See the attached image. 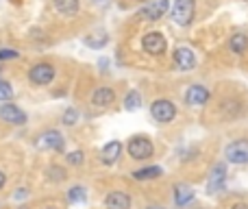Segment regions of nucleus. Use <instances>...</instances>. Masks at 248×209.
Segmentation results:
<instances>
[{"label":"nucleus","mask_w":248,"mask_h":209,"mask_svg":"<svg viewBox=\"0 0 248 209\" xmlns=\"http://www.w3.org/2000/svg\"><path fill=\"white\" fill-rule=\"evenodd\" d=\"M224 155H227V159L231 163H240V166L248 163V140L231 142L227 146V150H224Z\"/></svg>","instance_id":"obj_6"},{"label":"nucleus","mask_w":248,"mask_h":209,"mask_svg":"<svg viewBox=\"0 0 248 209\" xmlns=\"http://www.w3.org/2000/svg\"><path fill=\"white\" fill-rule=\"evenodd\" d=\"M229 46H231V50L233 52H246V48H248V37L244 33H235L231 37V42H229Z\"/></svg>","instance_id":"obj_19"},{"label":"nucleus","mask_w":248,"mask_h":209,"mask_svg":"<svg viewBox=\"0 0 248 209\" xmlns=\"http://www.w3.org/2000/svg\"><path fill=\"white\" fill-rule=\"evenodd\" d=\"M150 113H153V118L157 120V122H161V124H168V122H172L174 120V115H176V107L170 103V100H155L153 105H150Z\"/></svg>","instance_id":"obj_4"},{"label":"nucleus","mask_w":248,"mask_h":209,"mask_svg":"<svg viewBox=\"0 0 248 209\" xmlns=\"http://www.w3.org/2000/svg\"><path fill=\"white\" fill-rule=\"evenodd\" d=\"M116 100V92L111 87H98V90L92 94V103L96 107H109Z\"/></svg>","instance_id":"obj_15"},{"label":"nucleus","mask_w":248,"mask_h":209,"mask_svg":"<svg viewBox=\"0 0 248 209\" xmlns=\"http://www.w3.org/2000/svg\"><path fill=\"white\" fill-rule=\"evenodd\" d=\"M52 79H55V68L50 64H46V61H39V64H35L29 70V81L33 85H39V87L50 85Z\"/></svg>","instance_id":"obj_1"},{"label":"nucleus","mask_w":248,"mask_h":209,"mask_svg":"<svg viewBox=\"0 0 248 209\" xmlns=\"http://www.w3.org/2000/svg\"><path fill=\"white\" fill-rule=\"evenodd\" d=\"M37 148L39 150H57V153H61V150L65 148L63 135H61L59 131L42 133V135H39V140H37Z\"/></svg>","instance_id":"obj_7"},{"label":"nucleus","mask_w":248,"mask_h":209,"mask_svg":"<svg viewBox=\"0 0 248 209\" xmlns=\"http://www.w3.org/2000/svg\"><path fill=\"white\" fill-rule=\"evenodd\" d=\"M4 183H7V175H4V172L0 170V190L4 188Z\"/></svg>","instance_id":"obj_29"},{"label":"nucleus","mask_w":248,"mask_h":209,"mask_svg":"<svg viewBox=\"0 0 248 209\" xmlns=\"http://www.w3.org/2000/svg\"><path fill=\"white\" fill-rule=\"evenodd\" d=\"M107 209H128L131 207V196L126 192H109L105 198Z\"/></svg>","instance_id":"obj_13"},{"label":"nucleus","mask_w":248,"mask_h":209,"mask_svg":"<svg viewBox=\"0 0 248 209\" xmlns=\"http://www.w3.org/2000/svg\"><path fill=\"white\" fill-rule=\"evenodd\" d=\"M194 11H196V0H176L172 7V17L179 26H187L194 20Z\"/></svg>","instance_id":"obj_2"},{"label":"nucleus","mask_w":248,"mask_h":209,"mask_svg":"<svg viewBox=\"0 0 248 209\" xmlns=\"http://www.w3.org/2000/svg\"><path fill=\"white\" fill-rule=\"evenodd\" d=\"M20 52L13 50V48H0V61H9V59H17Z\"/></svg>","instance_id":"obj_26"},{"label":"nucleus","mask_w":248,"mask_h":209,"mask_svg":"<svg viewBox=\"0 0 248 209\" xmlns=\"http://www.w3.org/2000/svg\"><path fill=\"white\" fill-rule=\"evenodd\" d=\"M128 155H131L133 159H148L150 155H153V142L148 140V137L144 135H135L128 140Z\"/></svg>","instance_id":"obj_3"},{"label":"nucleus","mask_w":248,"mask_h":209,"mask_svg":"<svg viewBox=\"0 0 248 209\" xmlns=\"http://www.w3.org/2000/svg\"><path fill=\"white\" fill-rule=\"evenodd\" d=\"M168 9H170V0H155V2L146 4V7L141 9V11L137 13V16H140L141 20L157 22V20H161V17L166 16Z\"/></svg>","instance_id":"obj_5"},{"label":"nucleus","mask_w":248,"mask_h":209,"mask_svg":"<svg viewBox=\"0 0 248 209\" xmlns=\"http://www.w3.org/2000/svg\"><path fill=\"white\" fill-rule=\"evenodd\" d=\"M52 4L61 16H74L78 11V0H52Z\"/></svg>","instance_id":"obj_17"},{"label":"nucleus","mask_w":248,"mask_h":209,"mask_svg":"<svg viewBox=\"0 0 248 209\" xmlns=\"http://www.w3.org/2000/svg\"><path fill=\"white\" fill-rule=\"evenodd\" d=\"M194 201V190L185 183H176L174 185V203L179 207H185L187 203Z\"/></svg>","instance_id":"obj_16"},{"label":"nucleus","mask_w":248,"mask_h":209,"mask_svg":"<svg viewBox=\"0 0 248 209\" xmlns=\"http://www.w3.org/2000/svg\"><path fill=\"white\" fill-rule=\"evenodd\" d=\"M163 175V170L159 166H150V168H141V170L133 172V179L135 181H146V179H159Z\"/></svg>","instance_id":"obj_18"},{"label":"nucleus","mask_w":248,"mask_h":209,"mask_svg":"<svg viewBox=\"0 0 248 209\" xmlns=\"http://www.w3.org/2000/svg\"><path fill=\"white\" fill-rule=\"evenodd\" d=\"M0 120H4L9 124H16V127H22V124H26V113L9 100V103L0 105Z\"/></svg>","instance_id":"obj_8"},{"label":"nucleus","mask_w":248,"mask_h":209,"mask_svg":"<svg viewBox=\"0 0 248 209\" xmlns=\"http://www.w3.org/2000/svg\"><path fill=\"white\" fill-rule=\"evenodd\" d=\"M48 179L50 181H63L65 179V170L59 166H50L48 168Z\"/></svg>","instance_id":"obj_25"},{"label":"nucleus","mask_w":248,"mask_h":209,"mask_svg":"<svg viewBox=\"0 0 248 209\" xmlns=\"http://www.w3.org/2000/svg\"><path fill=\"white\" fill-rule=\"evenodd\" d=\"M231 209H248V203H235Z\"/></svg>","instance_id":"obj_30"},{"label":"nucleus","mask_w":248,"mask_h":209,"mask_svg":"<svg viewBox=\"0 0 248 209\" xmlns=\"http://www.w3.org/2000/svg\"><path fill=\"white\" fill-rule=\"evenodd\" d=\"M61 122H63L65 127H74V124L78 122V111L74 109V107L65 109V113H63V118H61Z\"/></svg>","instance_id":"obj_24"},{"label":"nucleus","mask_w":248,"mask_h":209,"mask_svg":"<svg viewBox=\"0 0 248 209\" xmlns=\"http://www.w3.org/2000/svg\"><path fill=\"white\" fill-rule=\"evenodd\" d=\"M68 163H72V166H81V163H83V153H81V150L70 153L68 155Z\"/></svg>","instance_id":"obj_27"},{"label":"nucleus","mask_w":248,"mask_h":209,"mask_svg":"<svg viewBox=\"0 0 248 209\" xmlns=\"http://www.w3.org/2000/svg\"><path fill=\"white\" fill-rule=\"evenodd\" d=\"M209 100V90L205 85H192L185 94V103L189 107H201Z\"/></svg>","instance_id":"obj_12"},{"label":"nucleus","mask_w":248,"mask_h":209,"mask_svg":"<svg viewBox=\"0 0 248 209\" xmlns=\"http://www.w3.org/2000/svg\"><path fill=\"white\" fill-rule=\"evenodd\" d=\"M141 46H144V50L148 52V55L159 57L166 52L168 42L161 33H148V35H144V39H141Z\"/></svg>","instance_id":"obj_9"},{"label":"nucleus","mask_w":248,"mask_h":209,"mask_svg":"<svg viewBox=\"0 0 248 209\" xmlns=\"http://www.w3.org/2000/svg\"><path fill=\"white\" fill-rule=\"evenodd\" d=\"M224 179H227V166H224V163L214 166V170H211V175H209V181H207V192L209 194L220 192V190L224 188Z\"/></svg>","instance_id":"obj_11"},{"label":"nucleus","mask_w":248,"mask_h":209,"mask_svg":"<svg viewBox=\"0 0 248 209\" xmlns=\"http://www.w3.org/2000/svg\"><path fill=\"white\" fill-rule=\"evenodd\" d=\"M120 153H122V144H120V142H109V144H105L103 153H100V161H103L105 166H111V163L118 161Z\"/></svg>","instance_id":"obj_14"},{"label":"nucleus","mask_w":248,"mask_h":209,"mask_svg":"<svg viewBox=\"0 0 248 209\" xmlns=\"http://www.w3.org/2000/svg\"><path fill=\"white\" fill-rule=\"evenodd\" d=\"M13 98V87L9 81H4L2 77H0V103H9V100Z\"/></svg>","instance_id":"obj_22"},{"label":"nucleus","mask_w":248,"mask_h":209,"mask_svg":"<svg viewBox=\"0 0 248 209\" xmlns=\"http://www.w3.org/2000/svg\"><path fill=\"white\" fill-rule=\"evenodd\" d=\"M124 107H126L128 111H137L141 107V96H140V92H128L126 94V98H124Z\"/></svg>","instance_id":"obj_20"},{"label":"nucleus","mask_w":248,"mask_h":209,"mask_svg":"<svg viewBox=\"0 0 248 209\" xmlns=\"http://www.w3.org/2000/svg\"><path fill=\"white\" fill-rule=\"evenodd\" d=\"M107 42H109V37H107V33H98L94 37V35H90V37H85V44L90 48H103V46H107Z\"/></svg>","instance_id":"obj_21"},{"label":"nucleus","mask_w":248,"mask_h":209,"mask_svg":"<svg viewBox=\"0 0 248 209\" xmlns=\"http://www.w3.org/2000/svg\"><path fill=\"white\" fill-rule=\"evenodd\" d=\"M148 209H161V207H148Z\"/></svg>","instance_id":"obj_31"},{"label":"nucleus","mask_w":248,"mask_h":209,"mask_svg":"<svg viewBox=\"0 0 248 209\" xmlns=\"http://www.w3.org/2000/svg\"><path fill=\"white\" fill-rule=\"evenodd\" d=\"M85 198H87V192H85V188H81V185H77V188H72L68 192L70 203H85Z\"/></svg>","instance_id":"obj_23"},{"label":"nucleus","mask_w":248,"mask_h":209,"mask_svg":"<svg viewBox=\"0 0 248 209\" xmlns=\"http://www.w3.org/2000/svg\"><path fill=\"white\" fill-rule=\"evenodd\" d=\"M174 65L179 70H183V72H187V70H192L194 65H196V57H194L192 48L187 46H179L174 50Z\"/></svg>","instance_id":"obj_10"},{"label":"nucleus","mask_w":248,"mask_h":209,"mask_svg":"<svg viewBox=\"0 0 248 209\" xmlns=\"http://www.w3.org/2000/svg\"><path fill=\"white\" fill-rule=\"evenodd\" d=\"M26 194H29V192H26V190H24V188L16 190V198H24V196H26Z\"/></svg>","instance_id":"obj_28"}]
</instances>
